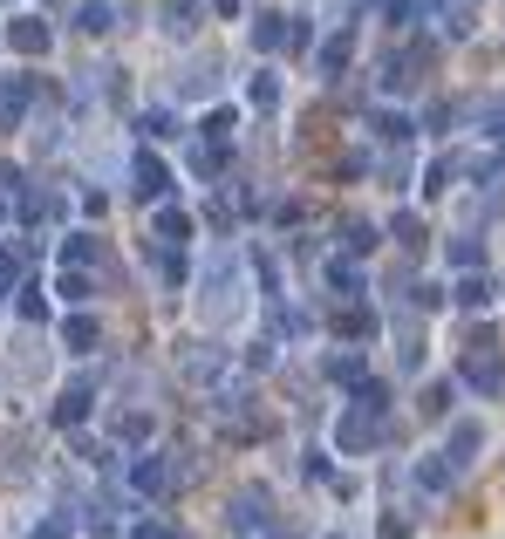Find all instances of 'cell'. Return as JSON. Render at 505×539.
Listing matches in <instances>:
<instances>
[{
  "mask_svg": "<svg viewBox=\"0 0 505 539\" xmlns=\"http://www.w3.org/2000/svg\"><path fill=\"white\" fill-rule=\"evenodd\" d=\"M376 328H383V321H376L369 308H349L342 321H335V335H342V342H376Z\"/></svg>",
  "mask_w": 505,
  "mask_h": 539,
  "instance_id": "obj_13",
  "label": "cell"
},
{
  "mask_svg": "<svg viewBox=\"0 0 505 539\" xmlns=\"http://www.w3.org/2000/svg\"><path fill=\"white\" fill-rule=\"evenodd\" d=\"M342 239H349V253H376V226H362V219H355Z\"/></svg>",
  "mask_w": 505,
  "mask_h": 539,
  "instance_id": "obj_31",
  "label": "cell"
},
{
  "mask_svg": "<svg viewBox=\"0 0 505 539\" xmlns=\"http://www.w3.org/2000/svg\"><path fill=\"white\" fill-rule=\"evenodd\" d=\"M212 7H219V14H239V0H212Z\"/></svg>",
  "mask_w": 505,
  "mask_h": 539,
  "instance_id": "obj_38",
  "label": "cell"
},
{
  "mask_svg": "<svg viewBox=\"0 0 505 539\" xmlns=\"http://www.w3.org/2000/svg\"><path fill=\"white\" fill-rule=\"evenodd\" d=\"M35 539H69V519H48V526H41Z\"/></svg>",
  "mask_w": 505,
  "mask_h": 539,
  "instance_id": "obj_35",
  "label": "cell"
},
{
  "mask_svg": "<svg viewBox=\"0 0 505 539\" xmlns=\"http://www.w3.org/2000/svg\"><path fill=\"white\" fill-rule=\"evenodd\" d=\"M451 267H458V273L485 267V239H451Z\"/></svg>",
  "mask_w": 505,
  "mask_h": 539,
  "instance_id": "obj_21",
  "label": "cell"
},
{
  "mask_svg": "<svg viewBox=\"0 0 505 539\" xmlns=\"http://www.w3.org/2000/svg\"><path fill=\"white\" fill-rule=\"evenodd\" d=\"M21 314H28V321H41V314H48V301H41V287H21Z\"/></svg>",
  "mask_w": 505,
  "mask_h": 539,
  "instance_id": "obj_34",
  "label": "cell"
},
{
  "mask_svg": "<svg viewBox=\"0 0 505 539\" xmlns=\"http://www.w3.org/2000/svg\"><path fill=\"white\" fill-rule=\"evenodd\" d=\"M117 437H130V444H144V437H151V417H123V424H117Z\"/></svg>",
  "mask_w": 505,
  "mask_h": 539,
  "instance_id": "obj_33",
  "label": "cell"
},
{
  "mask_svg": "<svg viewBox=\"0 0 505 539\" xmlns=\"http://www.w3.org/2000/svg\"><path fill=\"white\" fill-rule=\"evenodd\" d=\"M389 437V403H383V383H355V403H342L335 417V451L342 458H362Z\"/></svg>",
  "mask_w": 505,
  "mask_h": 539,
  "instance_id": "obj_1",
  "label": "cell"
},
{
  "mask_svg": "<svg viewBox=\"0 0 505 539\" xmlns=\"http://www.w3.org/2000/svg\"><path fill=\"white\" fill-rule=\"evenodd\" d=\"M246 308V287H239V260L233 253H212L205 260V280H198V314L219 328V321H233Z\"/></svg>",
  "mask_w": 505,
  "mask_h": 539,
  "instance_id": "obj_2",
  "label": "cell"
},
{
  "mask_svg": "<svg viewBox=\"0 0 505 539\" xmlns=\"http://www.w3.org/2000/svg\"><path fill=\"white\" fill-rule=\"evenodd\" d=\"M342 69H349V35H335L321 48V76H342Z\"/></svg>",
  "mask_w": 505,
  "mask_h": 539,
  "instance_id": "obj_24",
  "label": "cell"
},
{
  "mask_svg": "<svg viewBox=\"0 0 505 539\" xmlns=\"http://www.w3.org/2000/svg\"><path fill=\"white\" fill-rule=\"evenodd\" d=\"M130 539H178V533H171V526H137Z\"/></svg>",
  "mask_w": 505,
  "mask_h": 539,
  "instance_id": "obj_36",
  "label": "cell"
},
{
  "mask_svg": "<svg viewBox=\"0 0 505 539\" xmlns=\"http://www.w3.org/2000/svg\"><path fill=\"white\" fill-rule=\"evenodd\" d=\"M328 376H335V383H369V376H362V355H328Z\"/></svg>",
  "mask_w": 505,
  "mask_h": 539,
  "instance_id": "obj_22",
  "label": "cell"
},
{
  "mask_svg": "<svg viewBox=\"0 0 505 539\" xmlns=\"http://www.w3.org/2000/svg\"><path fill=\"white\" fill-rule=\"evenodd\" d=\"M28 96H35V82H28V76H7V82H0V130H14V123H21Z\"/></svg>",
  "mask_w": 505,
  "mask_h": 539,
  "instance_id": "obj_6",
  "label": "cell"
},
{
  "mask_svg": "<svg viewBox=\"0 0 505 539\" xmlns=\"http://www.w3.org/2000/svg\"><path fill=\"white\" fill-rule=\"evenodd\" d=\"M328 539H342V533H328Z\"/></svg>",
  "mask_w": 505,
  "mask_h": 539,
  "instance_id": "obj_40",
  "label": "cell"
},
{
  "mask_svg": "<svg viewBox=\"0 0 505 539\" xmlns=\"http://www.w3.org/2000/svg\"><path fill=\"white\" fill-rule=\"evenodd\" d=\"M451 478H458V464L444 458V451H430V458L417 464V485H424V492H451Z\"/></svg>",
  "mask_w": 505,
  "mask_h": 539,
  "instance_id": "obj_12",
  "label": "cell"
},
{
  "mask_svg": "<svg viewBox=\"0 0 505 539\" xmlns=\"http://www.w3.org/2000/svg\"><path fill=\"white\" fill-rule=\"evenodd\" d=\"M233 526L239 533H267V492H239L233 499Z\"/></svg>",
  "mask_w": 505,
  "mask_h": 539,
  "instance_id": "obj_9",
  "label": "cell"
},
{
  "mask_svg": "<svg viewBox=\"0 0 505 539\" xmlns=\"http://www.w3.org/2000/svg\"><path fill=\"white\" fill-rule=\"evenodd\" d=\"M164 28H171V35H192L198 28V0H164Z\"/></svg>",
  "mask_w": 505,
  "mask_h": 539,
  "instance_id": "obj_19",
  "label": "cell"
},
{
  "mask_svg": "<svg viewBox=\"0 0 505 539\" xmlns=\"http://www.w3.org/2000/svg\"><path fill=\"white\" fill-rule=\"evenodd\" d=\"M253 48H294V21L287 14H260V28H253Z\"/></svg>",
  "mask_w": 505,
  "mask_h": 539,
  "instance_id": "obj_11",
  "label": "cell"
},
{
  "mask_svg": "<svg viewBox=\"0 0 505 539\" xmlns=\"http://www.w3.org/2000/svg\"><path fill=\"white\" fill-rule=\"evenodd\" d=\"M233 123H239L233 110H212V116H205V137H212V144H226V137H233Z\"/></svg>",
  "mask_w": 505,
  "mask_h": 539,
  "instance_id": "obj_30",
  "label": "cell"
},
{
  "mask_svg": "<svg viewBox=\"0 0 505 539\" xmlns=\"http://www.w3.org/2000/svg\"><path fill=\"white\" fill-rule=\"evenodd\" d=\"M62 260H69V267H89V260H96V239H89V232H69Z\"/></svg>",
  "mask_w": 505,
  "mask_h": 539,
  "instance_id": "obj_28",
  "label": "cell"
},
{
  "mask_svg": "<svg viewBox=\"0 0 505 539\" xmlns=\"http://www.w3.org/2000/svg\"><path fill=\"white\" fill-rule=\"evenodd\" d=\"M76 28H82V35H110V28H117L110 0H82V7H76Z\"/></svg>",
  "mask_w": 505,
  "mask_h": 539,
  "instance_id": "obj_14",
  "label": "cell"
},
{
  "mask_svg": "<svg viewBox=\"0 0 505 539\" xmlns=\"http://www.w3.org/2000/svg\"><path fill=\"white\" fill-rule=\"evenodd\" d=\"M130 485H137L144 499H157V492L171 485V464H164V458H137V464H130Z\"/></svg>",
  "mask_w": 505,
  "mask_h": 539,
  "instance_id": "obj_10",
  "label": "cell"
},
{
  "mask_svg": "<svg viewBox=\"0 0 505 539\" xmlns=\"http://www.w3.org/2000/svg\"><path fill=\"white\" fill-rule=\"evenodd\" d=\"M273 103H280V76L260 69V76H253V110H273Z\"/></svg>",
  "mask_w": 505,
  "mask_h": 539,
  "instance_id": "obj_25",
  "label": "cell"
},
{
  "mask_svg": "<svg viewBox=\"0 0 505 539\" xmlns=\"http://www.w3.org/2000/svg\"><path fill=\"white\" fill-rule=\"evenodd\" d=\"M273 328H280L287 342H301V335H308L314 321H308V314H301V308H280V314H273Z\"/></svg>",
  "mask_w": 505,
  "mask_h": 539,
  "instance_id": "obj_27",
  "label": "cell"
},
{
  "mask_svg": "<svg viewBox=\"0 0 505 539\" xmlns=\"http://www.w3.org/2000/svg\"><path fill=\"white\" fill-rule=\"evenodd\" d=\"M478 130H485V137H505V96L478 103Z\"/></svg>",
  "mask_w": 505,
  "mask_h": 539,
  "instance_id": "obj_26",
  "label": "cell"
},
{
  "mask_svg": "<svg viewBox=\"0 0 505 539\" xmlns=\"http://www.w3.org/2000/svg\"><path fill=\"white\" fill-rule=\"evenodd\" d=\"M7 41H14V55H48V21H35V14H21V21L7 28Z\"/></svg>",
  "mask_w": 505,
  "mask_h": 539,
  "instance_id": "obj_7",
  "label": "cell"
},
{
  "mask_svg": "<svg viewBox=\"0 0 505 539\" xmlns=\"http://www.w3.org/2000/svg\"><path fill=\"white\" fill-rule=\"evenodd\" d=\"M458 7H465V14H471V0H458Z\"/></svg>",
  "mask_w": 505,
  "mask_h": 539,
  "instance_id": "obj_39",
  "label": "cell"
},
{
  "mask_svg": "<svg viewBox=\"0 0 505 539\" xmlns=\"http://www.w3.org/2000/svg\"><path fill=\"white\" fill-rule=\"evenodd\" d=\"M82 417H89V389H62V403H55V424L76 430Z\"/></svg>",
  "mask_w": 505,
  "mask_h": 539,
  "instance_id": "obj_16",
  "label": "cell"
},
{
  "mask_svg": "<svg viewBox=\"0 0 505 539\" xmlns=\"http://www.w3.org/2000/svg\"><path fill=\"white\" fill-rule=\"evenodd\" d=\"M410 130H417V123H410V116H376V137H389V144H403V137H410Z\"/></svg>",
  "mask_w": 505,
  "mask_h": 539,
  "instance_id": "obj_29",
  "label": "cell"
},
{
  "mask_svg": "<svg viewBox=\"0 0 505 539\" xmlns=\"http://www.w3.org/2000/svg\"><path fill=\"white\" fill-rule=\"evenodd\" d=\"M328 287H335L342 301H355V294H362V267H355V260H328Z\"/></svg>",
  "mask_w": 505,
  "mask_h": 539,
  "instance_id": "obj_15",
  "label": "cell"
},
{
  "mask_svg": "<svg viewBox=\"0 0 505 539\" xmlns=\"http://www.w3.org/2000/svg\"><path fill=\"white\" fill-rule=\"evenodd\" d=\"M62 342L76 348V355H89V348H96V321H89V314H69V321H62Z\"/></svg>",
  "mask_w": 505,
  "mask_h": 539,
  "instance_id": "obj_18",
  "label": "cell"
},
{
  "mask_svg": "<svg viewBox=\"0 0 505 539\" xmlns=\"http://www.w3.org/2000/svg\"><path fill=\"white\" fill-rule=\"evenodd\" d=\"M465 383L478 389V396H499V389H505V362L492 355V342H478L465 355Z\"/></svg>",
  "mask_w": 505,
  "mask_h": 539,
  "instance_id": "obj_3",
  "label": "cell"
},
{
  "mask_svg": "<svg viewBox=\"0 0 505 539\" xmlns=\"http://www.w3.org/2000/svg\"><path fill=\"white\" fill-rule=\"evenodd\" d=\"M130 178H137V198H144V205H157V198L171 192V171H164V164H157L151 151H137V164H130Z\"/></svg>",
  "mask_w": 505,
  "mask_h": 539,
  "instance_id": "obj_5",
  "label": "cell"
},
{
  "mask_svg": "<svg viewBox=\"0 0 505 539\" xmlns=\"http://www.w3.org/2000/svg\"><path fill=\"white\" fill-rule=\"evenodd\" d=\"M478 451H485V424H471V417H458V424H451V437H444V458H451L458 471H465V464L478 458Z\"/></svg>",
  "mask_w": 505,
  "mask_h": 539,
  "instance_id": "obj_4",
  "label": "cell"
},
{
  "mask_svg": "<svg viewBox=\"0 0 505 539\" xmlns=\"http://www.w3.org/2000/svg\"><path fill=\"white\" fill-rule=\"evenodd\" d=\"M383 14L389 21H410V0H383Z\"/></svg>",
  "mask_w": 505,
  "mask_h": 539,
  "instance_id": "obj_37",
  "label": "cell"
},
{
  "mask_svg": "<svg viewBox=\"0 0 505 539\" xmlns=\"http://www.w3.org/2000/svg\"><path fill=\"white\" fill-rule=\"evenodd\" d=\"M451 171H458V157L430 164V171H424V198H444V192H451Z\"/></svg>",
  "mask_w": 505,
  "mask_h": 539,
  "instance_id": "obj_23",
  "label": "cell"
},
{
  "mask_svg": "<svg viewBox=\"0 0 505 539\" xmlns=\"http://www.w3.org/2000/svg\"><path fill=\"white\" fill-rule=\"evenodd\" d=\"M137 130H144V137H178V130H171V116H164V110H151L144 123H137Z\"/></svg>",
  "mask_w": 505,
  "mask_h": 539,
  "instance_id": "obj_32",
  "label": "cell"
},
{
  "mask_svg": "<svg viewBox=\"0 0 505 539\" xmlns=\"http://www.w3.org/2000/svg\"><path fill=\"white\" fill-rule=\"evenodd\" d=\"M451 301H458V308H471V314H485V308H492V280H485V273L471 267L465 280L451 287Z\"/></svg>",
  "mask_w": 505,
  "mask_h": 539,
  "instance_id": "obj_8",
  "label": "cell"
},
{
  "mask_svg": "<svg viewBox=\"0 0 505 539\" xmlns=\"http://www.w3.org/2000/svg\"><path fill=\"white\" fill-rule=\"evenodd\" d=\"M55 294H62L69 308H82V301H89L96 287H89V273H82V267H62V280H55Z\"/></svg>",
  "mask_w": 505,
  "mask_h": 539,
  "instance_id": "obj_17",
  "label": "cell"
},
{
  "mask_svg": "<svg viewBox=\"0 0 505 539\" xmlns=\"http://www.w3.org/2000/svg\"><path fill=\"white\" fill-rule=\"evenodd\" d=\"M157 239H164V246H185V239H192V219L164 205V212H157Z\"/></svg>",
  "mask_w": 505,
  "mask_h": 539,
  "instance_id": "obj_20",
  "label": "cell"
}]
</instances>
